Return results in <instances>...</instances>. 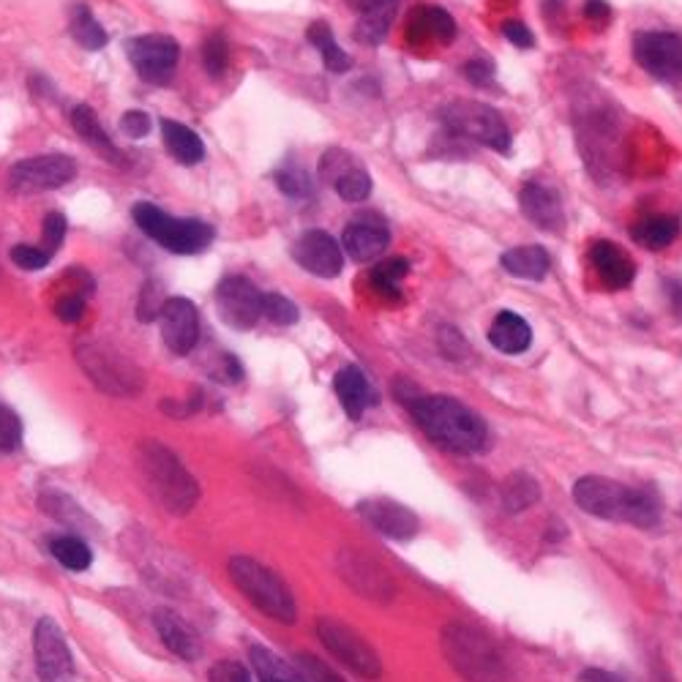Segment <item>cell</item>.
<instances>
[{
	"label": "cell",
	"instance_id": "obj_37",
	"mask_svg": "<svg viewBox=\"0 0 682 682\" xmlns=\"http://www.w3.org/2000/svg\"><path fill=\"white\" fill-rule=\"evenodd\" d=\"M333 186L344 202H363L372 194V178L366 175L363 167H347L344 172H339L333 178Z\"/></svg>",
	"mask_w": 682,
	"mask_h": 682
},
{
	"label": "cell",
	"instance_id": "obj_42",
	"mask_svg": "<svg viewBox=\"0 0 682 682\" xmlns=\"http://www.w3.org/2000/svg\"><path fill=\"white\" fill-rule=\"evenodd\" d=\"M11 260H14V265L22 268V271H41V268L50 265L52 254L36 249V246H14V249H11Z\"/></svg>",
	"mask_w": 682,
	"mask_h": 682
},
{
	"label": "cell",
	"instance_id": "obj_11",
	"mask_svg": "<svg viewBox=\"0 0 682 682\" xmlns=\"http://www.w3.org/2000/svg\"><path fill=\"white\" fill-rule=\"evenodd\" d=\"M126 52H129L134 71L151 85H167L178 69V61H181L178 41L172 36H164V33H148V36L129 39Z\"/></svg>",
	"mask_w": 682,
	"mask_h": 682
},
{
	"label": "cell",
	"instance_id": "obj_47",
	"mask_svg": "<svg viewBox=\"0 0 682 682\" xmlns=\"http://www.w3.org/2000/svg\"><path fill=\"white\" fill-rule=\"evenodd\" d=\"M121 129L129 134L131 140H142V137H148V134H151L153 123H151V118H148V112L131 110L121 118Z\"/></svg>",
	"mask_w": 682,
	"mask_h": 682
},
{
	"label": "cell",
	"instance_id": "obj_8",
	"mask_svg": "<svg viewBox=\"0 0 682 682\" xmlns=\"http://www.w3.org/2000/svg\"><path fill=\"white\" fill-rule=\"evenodd\" d=\"M77 361L104 393H112V396H134V393H140V369L115 350H107L104 344H80L77 347Z\"/></svg>",
	"mask_w": 682,
	"mask_h": 682
},
{
	"label": "cell",
	"instance_id": "obj_40",
	"mask_svg": "<svg viewBox=\"0 0 682 682\" xmlns=\"http://www.w3.org/2000/svg\"><path fill=\"white\" fill-rule=\"evenodd\" d=\"M22 445V421L17 412L0 404V451L11 453Z\"/></svg>",
	"mask_w": 682,
	"mask_h": 682
},
{
	"label": "cell",
	"instance_id": "obj_4",
	"mask_svg": "<svg viewBox=\"0 0 682 682\" xmlns=\"http://www.w3.org/2000/svg\"><path fill=\"white\" fill-rule=\"evenodd\" d=\"M137 464H140L142 481L148 483L151 494L167 508V513L183 516L197 505L200 486L183 467L181 459L167 451L161 442H142L137 451Z\"/></svg>",
	"mask_w": 682,
	"mask_h": 682
},
{
	"label": "cell",
	"instance_id": "obj_17",
	"mask_svg": "<svg viewBox=\"0 0 682 682\" xmlns=\"http://www.w3.org/2000/svg\"><path fill=\"white\" fill-rule=\"evenodd\" d=\"M292 257L303 271L314 273L320 279H333L344 268V254H341L339 241L325 230L303 232L292 246Z\"/></svg>",
	"mask_w": 682,
	"mask_h": 682
},
{
	"label": "cell",
	"instance_id": "obj_34",
	"mask_svg": "<svg viewBox=\"0 0 682 682\" xmlns=\"http://www.w3.org/2000/svg\"><path fill=\"white\" fill-rule=\"evenodd\" d=\"M50 552L55 560L61 562L63 568L69 571H88L93 565V552L88 543L82 538H74V535H58L50 541Z\"/></svg>",
	"mask_w": 682,
	"mask_h": 682
},
{
	"label": "cell",
	"instance_id": "obj_43",
	"mask_svg": "<svg viewBox=\"0 0 682 682\" xmlns=\"http://www.w3.org/2000/svg\"><path fill=\"white\" fill-rule=\"evenodd\" d=\"M41 232H44V243H47V254H55L61 249L63 238H66V216L58 211H52L44 216V224H41Z\"/></svg>",
	"mask_w": 682,
	"mask_h": 682
},
{
	"label": "cell",
	"instance_id": "obj_14",
	"mask_svg": "<svg viewBox=\"0 0 682 682\" xmlns=\"http://www.w3.org/2000/svg\"><path fill=\"white\" fill-rule=\"evenodd\" d=\"M633 55L647 74L663 82H682V39L674 33H639Z\"/></svg>",
	"mask_w": 682,
	"mask_h": 682
},
{
	"label": "cell",
	"instance_id": "obj_38",
	"mask_svg": "<svg viewBox=\"0 0 682 682\" xmlns=\"http://www.w3.org/2000/svg\"><path fill=\"white\" fill-rule=\"evenodd\" d=\"M262 317H268L273 325H295L301 311L290 298H284L279 292H268V295H262Z\"/></svg>",
	"mask_w": 682,
	"mask_h": 682
},
{
	"label": "cell",
	"instance_id": "obj_25",
	"mask_svg": "<svg viewBox=\"0 0 682 682\" xmlns=\"http://www.w3.org/2000/svg\"><path fill=\"white\" fill-rule=\"evenodd\" d=\"M69 118H71L74 131H77V134H80L82 140L88 142L91 148H96L99 156H104V159L112 161V164H118V167L126 164L123 153L118 151V145L110 140V134H107V131L101 129L99 115L93 112V107H88V104H77V107L71 110Z\"/></svg>",
	"mask_w": 682,
	"mask_h": 682
},
{
	"label": "cell",
	"instance_id": "obj_23",
	"mask_svg": "<svg viewBox=\"0 0 682 682\" xmlns=\"http://www.w3.org/2000/svg\"><path fill=\"white\" fill-rule=\"evenodd\" d=\"M336 396H339L341 407L350 415L352 421H361L363 412L369 410L377 402V393L372 391V385L366 380V374L358 366H344L336 380H333Z\"/></svg>",
	"mask_w": 682,
	"mask_h": 682
},
{
	"label": "cell",
	"instance_id": "obj_22",
	"mask_svg": "<svg viewBox=\"0 0 682 682\" xmlns=\"http://www.w3.org/2000/svg\"><path fill=\"white\" fill-rule=\"evenodd\" d=\"M590 260L609 290H625L633 281V276H636V265L617 243L598 241L592 246Z\"/></svg>",
	"mask_w": 682,
	"mask_h": 682
},
{
	"label": "cell",
	"instance_id": "obj_32",
	"mask_svg": "<svg viewBox=\"0 0 682 682\" xmlns=\"http://www.w3.org/2000/svg\"><path fill=\"white\" fill-rule=\"evenodd\" d=\"M249 658L251 666H254V672L260 677V682H306L303 674L295 672L290 663L281 661L279 655L273 650H268V647L254 644V647H249Z\"/></svg>",
	"mask_w": 682,
	"mask_h": 682
},
{
	"label": "cell",
	"instance_id": "obj_16",
	"mask_svg": "<svg viewBox=\"0 0 682 682\" xmlns=\"http://www.w3.org/2000/svg\"><path fill=\"white\" fill-rule=\"evenodd\" d=\"M336 568H339V576L344 582L350 584L352 590L369 598V601L388 603L393 598V582L388 579V573L382 571L380 565L369 557H363L361 552L355 549H344L336 560Z\"/></svg>",
	"mask_w": 682,
	"mask_h": 682
},
{
	"label": "cell",
	"instance_id": "obj_28",
	"mask_svg": "<svg viewBox=\"0 0 682 682\" xmlns=\"http://www.w3.org/2000/svg\"><path fill=\"white\" fill-rule=\"evenodd\" d=\"M153 622H156V631H159L161 642L167 644L178 658H183V661H197L200 658V639H197V633L191 631L178 614L156 612Z\"/></svg>",
	"mask_w": 682,
	"mask_h": 682
},
{
	"label": "cell",
	"instance_id": "obj_9",
	"mask_svg": "<svg viewBox=\"0 0 682 682\" xmlns=\"http://www.w3.org/2000/svg\"><path fill=\"white\" fill-rule=\"evenodd\" d=\"M317 636H320V642L328 647L333 658H339L355 674L369 677V680H377L382 674L380 655L366 644L361 633L352 631L350 625H344L336 617H320L317 620Z\"/></svg>",
	"mask_w": 682,
	"mask_h": 682
},
{
	"label": "cell",
	"instance_id": "obj_30",
	"mask_svg": "<svg viewBox=\"0 0 682 682\" xmlns=\"http://www.w3.org/2000/svg\"><path fill=\"white\" fill-rule=\"evenodd\" d=\"M633 241L650 251H661L672 246L674 238L680 235V219L677 216H647L631 227Z\"/></svg>",
	"mask_w": 682,
	"mask_h": 682
},
{
	"label": "cell",
	"instance_id": "obj_26",
	"mask_svg": "<svg viewBox=\"0 0 682 682\" xmlns=\"http://www.w3.org/2000/svg\"><path fill=\"white\" fill-rule=\"evenodd\" d=\"M489 341L494 350L505 352V355H519L532 344L530 322L519 317L516 311H500L489 328Z\"/></svg>",
	"mask_w": 682,
	"mask_h": 682
},
{
	"label": "cell",
	"instance_id": "obj_12",
	"mask_svg": "<svg viewBox=\"0 0 682 682\" xmlns=\"http://www.w3.org/2000/svg\"><path fill=\"white\" fill-rule=\"evenodd\" d=\"M33 652H36V672L41 682H71L74 680V661L66 644V636L58 622L41 617L33 631Z\"/></svg>",
	"mask_w": 682,
	"mask_h": 682
},
{
	"label": "cell",
	"instance_id": "obj_18",
	"mask_svg": "<svg viewBox=\"0 0 682 682\" xmlns=\"http://www.w3.org/2000/svg\"><path fill=\"white\" fill-rule=\"evenodd\" d=\"M388 241H391V232L377 213H361L341 232V246L355 262L377 260L388 249Z\"/></svg>",
	"mask_w": 682,
	"mask_h": 682
},
{
	"label": "cell",
	"instance_id": "obj_15",
	"mask_svg": "<svg viewBox=\"0 0 682 682\" xmlns=\"http://www.w3.org/2000/svg\"><path fill=\"white\" fill-rule=\"evenodd\" d=\"M161 339L172 355H189L200 341V311L189 298H167L159 314Z\"/></svg>",
	"mask_w": 682,
	"mask_h": 682
},
{
	"label": "cell",
	"instance_id": "obj_6",
	"mask_svg": "<svg viewBox=\"0 0 682 682\" xmlns=\"http://www.w3.org/2000/svg\"><path fill=\"white\" fill-rule=\"evenodd\" d=\"M131 216L148 238L172 254H200L211 246L216 235L211 224L200 219H175L156 208L153 202H137L131 208Z\"/></svg>",
	"mask_w": 682,
	"mask_h": 682
},
{
	"label": "cell",
	"instance_id": "obj_1",
	"mask_svg": "<svg viewBox=\"0 0 682 682\" xmlns=\"http://www.w3.org/2000/svg\"><path fill=\"white\" fill-rule=\"evenodd\" d=\"M410 412L423 434L442 451L472 456L486 451L489 429L478 412L451 396H412Z\"/></svg>",
	"mask_w": 682,
	"mask_h": 682
},
{
	"label": "cell",
	"instance_id": "obj_46",
	"mask_svg": "<svg viewBox=\"0 0 682 682\" xmlns=\"http://www.w3.org/2000/svg\"><path fill=\"white\" fill-rule=\"evenodd\" d=\"M211 682H251L249 669L241 666L238 661H219L211 666V674H208Z\"/></svg>",
	"mask_w": 682,
	"mask_h": 682
},
{
	"label": "cell",
	"instance_id": "obj_21",
	"mask_svg": "<svg viewBox=\"0 0 682 682\" xmlns=\"http://www.w3.org/2000/svg\"><path fill=\"white\" fill-rule=\"evenodd\" d=\"M402 0H347L350 9L358 11V28L355 36L363 44H382L391 31L393 14Z\"/></svg>",
	"mask_w": 682,
	"mask_h": 682
},
{
	"label": "cell",
	"instance_id": "obj_24",
	"mask_svg": "<svg viewBox=\"0 0 682 682\" xmlns=\"http://www.w3.org/2000/svg\"><path fill=\"white\" fill-rule=\"evenodd\" d=\"M407 39L412 44H423V41H440V44H451L456 39V22L445 9L437 6H418L410 14V25H407Z\"/></svg>",
	"mask_w": 682,
	"mask_h": 682
},
{
	"label": "cell",
	"instance_id": "obj_19",
	"mask_svg": "<svg viewBox=\"0 0 682 682\" xmlns=\"http://www.w3.org/2000/svg\"><path fill=\"white\" fill-rule=\"evenodd\" d=\"M358 513L366 519V524H372L374 530L385 535V538H391V541H410V538H415L418 527H421L418 516L410 508H404V505L393 500H382V497L380 500L361 502Z\"/></svg>",
	"mask_w": 682,
	"mask_h": 682
},
{
	"label": "cell",
	"instance_id": "obj_2",
	"mask_svg": "<svg viewBox=\"0 0 682 682\" xmlns=\"http://www.w3.org/2000/svg\"><path fill=\"white\" fill-rule=\"evenodd\" d=\"M573 500L582 511L606 522H625L644 530L661 522V500L652 489L622 486L601 475H587L582 481H576Z\"/></svg>",
	"mask_w": 682,
	"mask_h": 682
},
{
	"label": "cell",
	"instance_id": "obj_5",
	"mask_svg": "<svg viewBox=\"0 0 682 682\" xmlns=\"http://www.w3.org/2000/svg\"><path fill=\"white\" fill-rule=\"evenodd\" d=\"M227 571H230L232 584H235V587H238L262 614H268L271 620L284 622V625H292V622H295V617H298L295 598H292L290 587L281 582L271 568H265L262 562L238 554V557H232L230 560Z\"/></svg>",
	"mask_w": 682,
	"mask_h": 682
},
{
	"label": "cell",
	"instance_id": "obj_10",
	"mask_svg": "<svg viewBox=\"0 0 682 682\" xmlns=\"http://www.w3.org/2000/svg\"><path fill=\"white\" fill-rule=\"evenodd\" d=\"M77 178V161L66 153H44L33 159L17 161L9 172V186L17 194L61 189Z\"/></svg>",
	"mask_w": 682,
	"mask_h": 682
},
{
	"label": "cell",
	"instance_id": "obj_36",
	"mask_svg": "<svg viewBox=\"0 0 682 682\" xmlns=\"http://www.w3.org/2000/svg\"><path fill=\"white\" fill-rule=\"evenodd\" d=\"M410 273V262L404 257H388L372 268V287L385 298H399V284Z\"/></svg>",
	"mask_w": 682,
	"mask_h": 682
},
{
	"label": "cell",
	"instance_id": "obj_35",
	"mask_svg": "<svg viewBox=\"0 0 682 682\" xmlns=\"http://www.w3.org/2000/svg\"><path fill=\"white\" fill-rule=\"evenodd\" d=\"M69 33L71 39L80 44L82 50H101L104 44H107V31L101 28L99 20L93 17L91 11L85 9V6H77L74 9V14H71V22H69Z\"/></svg>",
	"mask_w": 682,
	"mask_h": 682
},
{
	"label": "cell",
	"instance_id": "obj_3",
	"mask_svg": "<svg viewBox=\"0 0 682 682\" xmlns=\"http://www.w3.org/2000/svg\"><path fill=\"white\" fill-rule=\"evenodd\" d=\"M442 652L467 682H513L511 663L497 644L467 622H448L440 636Z\"/></svg>",
	"mask_w": 682,
	"mask_h": 682
},
{
	"label": "cell",
	"instance_id": "obj_41",
	"mask_svg": "<svg viewBox=\"0 0 682 682\" xmlns=\"http://www.w3.org/2000/svg\"><path fill=\"white\" fill-rule=\"evenodd\" d=\"M164 301H167V298H164V292H161L159 284H156V281H148L140 292L137 317H140L142 322H153L161 314V309H164Z\"/></svg>",
	"mask_w": 682,
	"mask_h": 682
},
{
	"label": "cell",
	"instance_id": "obj_49",
	"mask_svg": "<svg viewBox=\"0 0 682 682\" xmlns=\"http://www.w3.org/2000/svg\"><path fill=\"white\" fill-rule=\"evenodd\" d=\"M502 33H505V39L511 41V44L524 47V50H530L532 44H535V36L524 28L522 22H505V25H502Z\"/></svg>",
	"mask_w": 682,
	"mask_h": 682
},
{
	"label": "cell",
	"instance_id": "obj_31",
	"mask_svg": "<svg viewBox=\"0 0 682 682\" xmlns=\"http://www.w3.org/2000/svg\"><path fill=\"white\" fill-rule=\"evenodd\" d=\"M306 39L311 41V47L320 52L322 55V63H325V69L333 71V74H344V71L352 69V61L347 52L341 50L339 44H336V39H333V31L328 22L322 20H314L306 28Z\"/></svg>",
	"mask_w": 682,
	"mask_h": 682
},
{
	"label": "cell",
	"instance_id": "obj_50",
	"mask_svg": "<svg viewBox=\"0 0 682 682\" xmlns=\"http://www.w3.org/2000/svg\"><path fill=\"white\" fill-rule=\"evenodd\" d=\"M464 74H467V80L475 82V85H489L494 77V66L489 61H470L467 63V69H464Z\"/></svg>",
	"mask_w": 682,
	"mask_h": 682
},
{
	"label": "cell",
	"instance_id": "obj_48",
	"mask_svg": "<svg viewBox=\"0 0 682 682\" xmlns=\"http://www.w3.org/2000/svg\"><path fill=\"white\" fill-rule=\"evenodd\" d=\"M276 183H279V189L284 191L287 197H303V194L309 191V181L303 178L301 172L295 170L276 172Z\"/></svg>",
	"mask_w": 682,
	"mask_h": 682
},
{
	"label": "cell",
	"instance_id": "obj_51",
	"mask_svg": "<svg viewBox=\"0 0 682 682\" xmlns=\"http://www.w3.org/2000/svg\"><path fill=\"white\" fill-rule=\"evenodd\" d=\"M584 17L603 25V22H609V17H612V9H609L606 0H587V3H584Z\"/></svg>",
	"mask_w": 682,
	"mask_h": 682
},
{
	"label": "cell",
	"instance_id": "obj_52",
	"mask_svg": "<svg viewBox=\"0 0 682 682\" xmlns=\"http://www.w3.org/2000/svg\"><path fill=\"white\" fill-rule=\"evenodd\" d=\"M579 682H625V680L612 672H603V669H584V672L579 674Z\"/></svg>",
	"mask_w": 682,
	"mask_h": 682
},
{
	"label": "cell",
	"instance_id": "obj_7",
	"mask_svg": "<svg viewBox=\"0 0 682 682\" xmlns=\"http://www.w3.org/2000/svg\"><path fill=\"white\" fill-rule=\"evenodd\" d=\"M440 118L459 137L489 145L500 153H511V131L494 107H486L481 101H451Z\"/></svg>",
	"mask_w": 682,
	"mask_h": 682
},
{
	"label": "cell",
	"instance_id": "obj_33",
	"mask_svg": "<svg viewBox=\"0 0 682 682\" xmlns=\"http://www.w3.org/2000/svg\"><path fill=\"white\" fill-rule=\"evenodd\" d=\"M538 497H541V486L527 472H513L502 483V505L508 513L527 511L538 502Z\"/></svg>",
	"mask_w": 682,
	"mask_h": 682
},
{
	"label": "cell",
	"instance_id": "obj_27",
	"mask_svg": "<svg viewBox=\"0 0 682 682\" xmlns=\"http://www.w3.org/2000/svg\"><path fill=\"white\" fill-rule=\"evenodd\" d=\"M161 140H164V148L170 151V156L175 161H181L186 167H194L205 159V142L200 140L197 131H191L189 126H183L178 121H170V118H161Z\"/></svg>",
	"mask_w": 682,
	"mask_h": 682
},
{
	"label": "cell",
	"instance_id": "obj_45",
	"mask_svg": "<svg viewBox=\"0 0 682 682\" xmlns=\"http://www.w3.org/2000/svg\"><path fill=\"white\" fill-rule=\"evenodd\" d=\"M55 314L61 322H80L82 314H85V295L82 292H71V295H63L55 303Z\"/></svg>",
	"mask_w": 682,
	"mask_h": 682
},
{
	"label": "cell",
	"instance_id": "obj_13",
	"mask_svg": "<svg viewBox=\"0 0 682 682\" xmlns=\"http://www.w3.org/2000/svg\"><path fill=\"white\" fill-rule=\"evenodd\" d=\"M219 317L235 331H249L262 317V292L246 276H227L216 287Z\"/></svg>",
	"mask_w": 682,
	"mask_h": 682
},
{
	"label": "cell",
	"instance_id": "obj_39",
	"mask_svg": "<svg viewBox=\"0 0 682 682\" xmlns=\"http://www.w3.org/2000/svg\"><path fill=\"white\" fill-rule=\"evenodd\" d=\"M227 63H230V47H227V39L224 36H211V39L202 44V66L211 74L213 80H219L221 74L227 71Z\"/></svg>",
	"mask_w": 682,
	"mask_h": 682
},
{
	"label": "cell",
	"instance_id": "obj_20",
	"mask_svg": "<svg viewBox=\"0 0 682 682\" xmlns=\"http://www.w3.org/2000/svg\"><path fill=\"white\" fill-rule=\"evenodd\" d=\"M519 205L527 219L538 227V230L557 232L565 224V211H562L560 194L543 183H524L519 191Z\"/></svg>",
	"mask_w": 682,
	"mask_h": 682
},
{
	"label": "cell",
	"instance_id": "obj_29",
	"mask_svg": "<svg viewBox=\"0 0 682 682\" xmlns=\"http://www.w3.org/2000/svg\"><path fill=\"white\" fill-rule=\"evenodd\" d=\"M500 265L516 279L541 281L552 268V260H549V251L543 246H516V249H508L502 254Z\"/></svg>",
	"mask_w": 682,
	"mask_h": 682
},
{
	"label": "cell",
	"instance_id": "obj_44",
	"mask_svg": "<svg viewBox=\"0 0 682 682\" xmlns=\"http://www.w3.org/2000/svg\"><path fill=\"white\" fill-rule=\"evenodd\" d=\"M298 663H301L303 674L309 677V682H344L328 663H322L320 658H314V655L301 652V655H298Z\"/></svg>",
	"mask_w": 682,
	"mask_h": 682
}]
</instances>
